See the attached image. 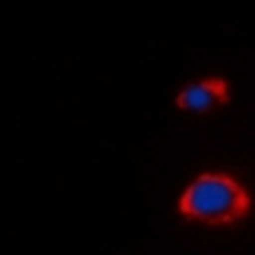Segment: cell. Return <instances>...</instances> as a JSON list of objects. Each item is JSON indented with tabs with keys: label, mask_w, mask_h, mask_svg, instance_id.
I'll use <instances>...</instances> for the list:
<instances>
[{
	"label": "cell",
	"mask_w": 255,
	"mask_h": 255,
	"mask_svg": "<svg viewBox=\"0 0 255 255\" xmlns=\"http://www.w3.org/2000/svg\"><path fill=\"white\" fill-rule=\"evenodd\" d=\"M248 189L227 174H199L179 197V215L204 225H232L250 212Z\"/></svg>",
	"instance_id": "6da1fadb"
},
{
	"label": "cell",
	"mask_w": 255,
	"mask_h": 255,
	"mask_svg": "<svg viewBox=\"0 0 255 255\" xmlns=\"http://www.w3.org/2000/svg\"><path fill=\"white\" fill-rule=\"evenodd\" d=\"M230 102V87L222 77H209L186 87L176 95V108L186 110V113H207L222 108Z\"/></svg>",
	"instance_id": "7a4b0ae2"
}]
</instances>
